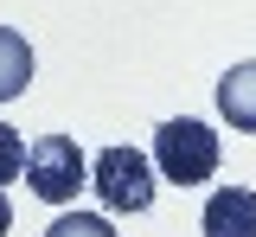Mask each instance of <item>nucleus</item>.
I'll use <instances>...</instances> for the list:
<instances>
[{"instance_id":"1a4fd4ad","label":"nucleus","mask_w":256,"mask_h":237,"mask_svg":"<svg viewBox=\"0 0 256 237\" xmlns=\"http://www.w3.org/2000/svg\"><path fill=\"white\" fill-rule=\"evenodd\" d=\"M13 231V205H6V192H0V237Z\"/></svg>"},{"instance_id":"7ed1b4c3","label":"nucleus","mask_w":256,"mask_h":237,"mask_svg":"<svg viewBox=\"0 0 256 237\" xmlns=\"http://www.w3.org/2000/svg\"><path fill=\"white\" fill-rule=\"evenodd\" d=\"M84 180H90V160L77 154V141H70V135H45L38 148H26V186H32L45 205L77 199Z\"/></svg>"},{"instance_id":"6e6552de","label":"nucleus","mask_w":256,"mask_h":237,"mask_svg":"<svg viewBox=\"0 0 256 237\" xmlns=\"http://www.w3.org/2000/svg\"><path fill=\"white\" fill-rule=\"evenodd\" d=\"M26 173V141H20V128H6L0 122V186L6 180H20Z\"/></svg>"},{"instance_id":"f03ea898","label":"nucleus","mask_w":256,"mask_h":237,"mask_svg":"<svg viewBox=\"0 0 256 237\" xmlns=\"http://www.w3.org/2000/svg\"><path fill=\"white\" fill-rule=\"evenodd\" d=\"M90 186L109 212H148L154 205V160L141 148H102L90 160Z\"/></svg>"},{"instance_id":"f257e3e1","label":"nucleus","mask_w":256,"mask_h":237,"mask_svg":"<svg viewBox=\"0 0 256 237\" xmlns=\"http://www.w3.org/2000/svg\"><path fill=\"white\" fill-rule=\"evenodd\" d=\"M154 167L173 180V186H198L218 173V135L192 116H173L154 128Z\"/></svg>"},{"instance_id":"0eeeda50","label":"nucleus","mask_w":256,"mask_h":237,"mask_svg":"<svg viewBox=\"0 0 256 237\" xmlns=\"http://www.w3.org/2000/svg\"><path fill=\"white\" fill-rule=\"evenodd\" d=\"M45 237H116V231H109V218H96V212H64Z\"/></svg>"},{"instance_id":"423d86ee","label":"nucleus","mask_w":256,"mask_h":237,"mask_svg":"<svg viewBox=\"0 0 256 237\" xmlns=\"http://www.w3.org/2000/svg\"><path fill=\"white\" fill-rule=\"evenodd\" d=\"M32 84V45L13 26H0V102H13Z\"/></svg>"},{"instance_id":"20e7f679","label":"nucleus","mask_w":256,"mask_h":237,"mask_svg":"<svg viewBox=\"0 0 256 237\" xmlns=\"http://www.w3.org/2000/svg\"><path fill=\"white\" fill-rule=\"evenodd\" d=\"M198 224L205 237H256V186H218Z\"/></svg>"},{"instance_id":"39448f33","label":"nucleus","mask_w":256,"mask_h":237,"mask_svg":"<svg viewBox=\"0 0 256 237\" xmlns=\"http://www.w3.org/2000/svg\"><path fill=\"white\" fill-rule=\"evenodd\" d=\"M218 109L237 135H256V64H230L218 77Z\"/></svg>"}]
</instances>
